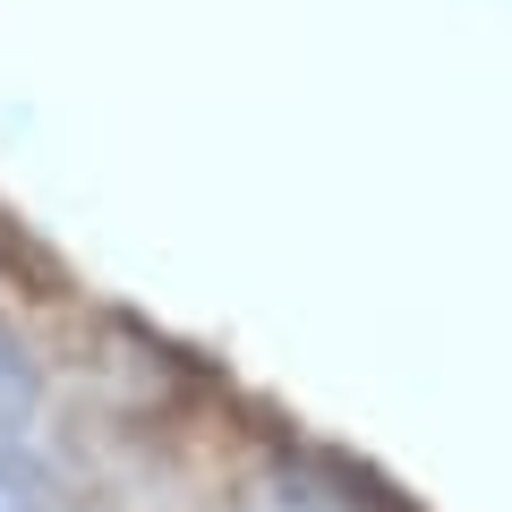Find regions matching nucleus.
Returning <instances> with one entry per match:
<instances>
[{"mask_svg": "<svg viewBox=\"0 0 512 512\" xmlns=\"http://www.w3.org/2000/svg\"><path fill=\"white\" fill-rule=\"evenodd\" d=\"M35 402H43V367H35V350H26V333L0 316V427H18Z\"/></svg>", "mask_w": 512, "mask_h": 512, "instance_id": "f257e3e1", "label": "nucleus"}]
</instances>
